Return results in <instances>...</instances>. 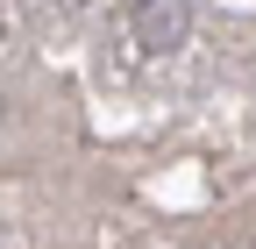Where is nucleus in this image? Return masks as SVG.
Wrapping results in <instances>:
<instances>
[]
</instances>
